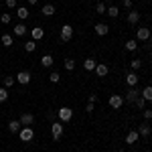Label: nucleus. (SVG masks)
Returning <instances> with one entry per match:
<instances>
[{
    "label": "nucleus",
    "instance_id": "1",
    "mask_svg": "<svg viewBox=\"0 0 152 152\" xmlns=\"http://www.w3.org/2000/svg\"><path fill=\"white\" fill-rule=\"evenodd\" d=\"M33 136H35V132H33L31 126H23L20 132H18V138H20L23 142H31V140H33Z\"/></svg>",
    "mask_w": 152,
    "mask_h": 152
},
{
    "label": "nucleus",
    "instance_id": "2",
    "mask_svg": "<svg viewBox=\"0 0 152 152\" xmlns=\"http://www.w3.org/2000/svg\"><path fill=\"white\" fill-rule=\"evenodd\" d=\"M59 37H61V41H63V43L71 41V37H73V26H71V24H63V26H61Z\"/></svg>",
    "mask_w": 152,
    "mask_h": 152
},
{
    "label": "nucleus",
    "instance_id": "3",
    "mask_svg": "<svg viewBox=\"0 0 152 152\" xmlns=\"http://www.w3.org/2000/svg\"><path fill=\"white\" fill-rule=\"evenodd\" d=\"M57 116H59V122H65V124H67L71 118H73V110L65 105V107H61V110L57 112Z\"/></svg>",
    "mask_w": 152,
    "mask_h": 152
},
{
    "label": "nucleus",
    "instance_id": "4",
    "mask_svg": "<svg viewBox=\"0 0 152 152\" xmlns=\"http://www.w3.org/2000/svg\"><path fill=\"white\" fill-rule=\"evenodd\" d=\"M63 122H53L51 124V132H53V140H59L61 138V134H63Z\"/></svg>",
    "mask_w": 152,
    "mask_h": 152
},
{
    "label": "nucleus",
    "instance_id": "5",
    "mask_svg": "<svg viewBox=\"0 0 152 152\" xmlns=\"http://www.w3.org/2000/svg\"><path fill=\"white\" fill-rule=\"evenodd\" d=\"M107 104H110V107H114V110H120V107L124 105V97L118 95V94H114L110 99H107Z\"/></svg>",
    "mask_w": 152,
    "mask_h": 152
},
{
    "label": "nucleus",
    "instance_id": "6",
    "mask_svg": "<svg viewBox=\"0 0 152 152\" xmlns=\"http://www.w3.org/2000/svg\"><path fill=\"white\" fill-rule=\"evenodd\" d=\"M31 77H33V75H31L28 71H18V73H16V81L20 83V85H28V83H31Z\"/></svg>",
    "mask_w": 152,
    "mask_h": 152
},
{
    "label": "nucleus",
    "instance_id": "7",
    "mask_svg": "<svg viewBox=\"0 0 152 152\" xmlns=\"http://www.w3.org/2000/svg\"><path fill=\"white\" fill-rule=\"evenodd\" d=\"M138 97H140V91H138L136 87H130L128 94H126V97H124V102H128V104H134Z\"/></svg>",
    "mask_w": 152,
    "mask_h": 152
},
{
    "label": "nucleus",
    "instance_id": "8",
    "mask_svg": "<svg viewBox=\"0 0 152 152\" xmlns=\"http://www.w3.org/2000/svg\"><path fill=\"white\" fill-rule=\"evenodd\" d=\"M150 37H152L150 28H146V26H140V28L136 31V39H138V41H148Z\"/></svg>",
    "mask_w": 152,
    "mask_h": 152
},
{
    "label": "nucleus",
    "instance_id": "9",
    "mask_svg": "<svg viewBox=\"0 0 152 152\" xmlns=\"http://www.w3.org/2000/svg\"><path fill=\"white\" fill-rule=\"evenodd\" d=\"M95 33H97L99 37H105L107 33H110V26L104 24V23H97V24H95Z\"/></svg>",
    "mask_w": 152,
    "mask_h": 152
},
{
    "label": "nucleus",
    "instance_id": "10",
    "mask_svg": "<svg viewBox=\"0 0 152 152\" xmlns=\"http://www.w3.org/2000/svg\"><path fill=\"white\" fill-rule=\"evenodd\" d=\"M20 126H23V124H20L18 120H12V122H8V132H10V134H18V132H20Z\"/></svg>",
    "mask_w": 152,
    "mask_h": 152
},
{
    "label": "nucleus",
    "instance_id": "11",
    "mask_svg": "<svg viewBox=\"0 0 152 152\" xmlns=\"http://www.w3.org/2000/svg\"><path fill=\"white\" fill-rule=\"evenodd\" d=\"M138 79H140V77H138L134 71H132V73H128V75H126V83H128V87H136Z\"/></svg>",
    "mask_w": 152,
    "mask_h": 152
},
{
    "label": "nucleus",
    "instance_id": "12",
    "mask_svg": "<svg viewBox=\"0 0 152 152\" xmlns=\"http://www.w3.org/2000/svg\"><path fill=\"white\" fill-rule=\"evenodd\" d=\"M18 122H20L23 126H33V122H35V116H33V114H23Z\"/></svg>",
    "mask_w": 152,
    "mask_h": 152
},
{
    "label": "nucleus",
    "instance_id": "13",
    "mask_svg": "<svg viewBox=\"0 0 152 152\" xmlns=\"http://www.w3.org/2000/svg\"><path fill=\"white\" fill-rule=\"evenodd\" d=\"M140 97H142V99H146V102H152V85H146V87L142 89Z\"/></svg>",
    "mask_w": 152,
    "mask_h": 152
},
{
    "label": "nucleus",
    "instance_id": "14",
    "mask_svg": "<svg viewBox=\"0 0 152 152\" xmlns=\"http://www.w3.org/2000/svg\"><path fill=\"white\" fill-rule=\"evenodd\" d=\"M138 23H140V12L136 10L128 12V24H138Z\"/></svg>",
    "mask_w": 152,
    "mask_h": 152
},
{
    "label": "nucleus",
    "instance_id": "15",
    "mask_svg": "<svg viewBox=\"0 0 152 152\" xmlns=\"http://www.w3.org/2000/svg\"><path fill=\"white\" fill-rule=\"evenodd\" d=\"M31 35H33V41H41V39L45 37V31H43L41 26H35V28L31 31Z\"/></svg>",
    "mask_w": 152,
    "mask_h": 152
},
{
    "label": "nucleus",
    "instance_id": "16",
    "mask_svg": "<svg viewBox=\"0 0 152 152\" xmlns=\"http://www.w3.org/2000/svg\"><path fill=\"white\" fill-rule=\"evenodd\" d=\"M138 136H140L138 130H130L128 134H126V142H128V144H134V142L138 140Z\"/></svg>",
    "mask_w": 152,
    "mask_h": 152
},
{
    "label": "nucleus",
    "instance_id": "17",
    "mask_svg": "<svg viewBox=\"0 0 152 152\" xmlns=\"http://www.w3.org/2000/svg\"><path fill=\"white\" fill-rule=\"evenodd\" d=\"M26 33H28V28H26L23 23H18L16 26H14V35H16V37H24Z\"/></svg>",
    "mask_w": 152,
    "mask_h": 152
},
{
    "label": "nucleus",
    "instance_id": "18",
    "mask_svg": "<svg viewBox=\"0 0 152 152\" xmlns=\"http://www.w3.org/2000/svg\"><path fill=\"white\" fill-rule=\"evenodd\" d=\"M95 73H97V75H99V77H105V75H107V65H104V63H99V65H95Z\"/></svg>",
    "mask_w": 152,
    "mask_h": 152
},
{
    "label": "nucleus",
    "instance_id": "19",
    "mask_svg": "<svg viewBox=\"0 0 152 152\" xmlns=\"http://www.w3.org/2000/svg\"><path fill=\"white\" fill-rule=\"evenodd\" d=\"M95 65H97V63H95V59H91V57L83 61V69H85V71H94Z\"/></svg>",
    "mask_w": 152,
    "mask_h": 152
},
{
    "label": "nucleus",
    "instance_id": "20",
    "mask_svg": "<svg viewBox=\"0 0 152 152\" xmlns=\"http://www.w3.org/2000/svg\"><path fill=\"white\" fill-rule=\"evenodd\" d=\"M24 51H26V53H35L37 51V41H33V39L26 41V43H24Z\"/></svg>",
    "mask_w": 152,
    "mask_h": 152
},
{
    "label": "nucleus",
    "instance_id": "21",
    "mask_svg": "<svg viewBox=\"0 0 152 152\" xmlns=\"http://www.w3.org/2000/svg\"><path fill=\"white\" fill-rule=\"evenodd\" d=\"M53 63H55V61H53L51 55H43V57H41V65H43V67H53Z\"/></svg>",
    "mask_w": 152,
    "mask_h": 152
},
{
    "label": "nucleus",
    "instance_id": "22",
    "mask_svg": "<svg viewBox=\"0 0 152 152\" xmlns=\"http://www.w3.org/2000/svg\"><path fill=\"white\" fill-rule=\"evenodd\" d=\"M41 12H43L45 16H53V14H55V6H53V4H45V6L41 8Z\"/></svg>",
    "mask_w": 152,
    "mask_h": 152
},
{
    "label": "nucleus",
    "instance_id": "23",
    "mask_svg": "<svg viewBox=\"0 0 152 152\" xmlns=\"http://www.w3.org/2000/svg\"><path fill=\"white\" fill-rule=\"evenodd\" d=\"M0 41H2V45H4V47H12L14 37H12V35H2V39H0Z\"/></svg>",
    "mask_w": 152,
    "mask_h": 152
},
{
    "label": "nucleus",
    "instance_id": "24",
    "mask_svg": "<svg viewBox=\"0 0 152 152\" xmlns=\"http://www.w3.org/2000/svg\"><path fill=\"white\" fill-rule=\"evenodd\" d=\"M16 14H18V18H28V8H26V6H18V8H16Z\"/></svg>",
    "mask_w": 152,
    "mask_h": 152
},
{
    "label": "nucleus",
    "instance_id": "25",
    "mask_svg": "<svg viewBox=\"0 0 152 152\" xmlns=\"http://www.w3.org/2000/svg\"><path fill=\"white\" fill-rule=\"evenodd\" d=\"M105 14L112 16V18H118V16H120V8H118V6H110V8L105 10Z\"/></svg>",
    "mask_w": 152,
    "mask_h": 152
},
{
    "label": "nucleus",
    "instance_id": "26",
    "mask_svg": "<svg viewBox=\"0 0 152 152\" xmlns=\"http://www.w3.org/2000/svg\"><path fill=\"white\" fill-rule=\"evenodd\" d=\"M124 47H126V51H136V49H138V43H136L134 39H130V41H126Z\"/></svg>",
    "mask_w": 152,
    "mask_h": 152
},
{
    "label": "nucleus",
    "instance_id": "27",
    "mask_svg": "<svg viewBox=\"0 0 152 152\" xmlns=\"http://www.w3.org/2000/svg\"><path fill=\"white\" fill-rule=\"evenodd\" d=\"M138 134H140V136H148V134H150V126H148V124L144 122L140 128H138Z\"/></svg>",
    "mask_w": 152,
    "mask_h": 152
},
{
    "label": "nucleus",
    "instance_id": "28",
    "mask_svg": "<svg viewBox=\"0 0 152 152\" xmlns=\"http://www.w3.org/2000/svg\"><path fill=\"white\" fill-rule=\"evenodd\" d=\"M10 20H12V16L8 14V12H2V14H0V23L2 24H8Z\"/></svg>",
    "mask_w": 152,
    "mask_h": 152
},
{
    "label": "nucleus",
    "instance_id": "29",
    "mask_svg": "<svg viewBox=\"0 0 152 152\" xmlns=\"http://www.w3.org/2000/svg\"><path fill=\"white\" fill-rule=\"evenodd\" d=\"M6 99H8V89L6 87H0V104L6 102Z\"/></svg>",
    "mask_w": 152,
    "mask_h": 152
},
{
    "label": "nucleus",
    "instance_id": "30",
    "mask_svg": "<svg viewBox=\"0 0 152 152\" xmlns=\"http://www.w3.org/2000/svg\"><path fill=\"white\" fill-rule=\"evenodd\" d=\"M130 65H132V69H134V71H138L142 67V61H140V59H132V63H130Z\"/></svg>",
    "mask_w": 152,
    "mask_h": 152
},
{
    "label": "nucleus",
    "instance_id": "31",
    "mask_svg": "<svg viewBox=\"0 0 152 152\" xmlns=\"http://www.w3.org/2000/svg\"><path fill=\"white\" fill-rule=\"evenodd\" d=\"M65 69H67V71L75 69V61H73V59H67V61H65Z\"/></svg>",
    "mask_w": 152,
    "mask_h": 152
},
{
    "label": "nucleus",
    "instance_id": "32",
    "mask_svg": "<svg viewBox=\"0 0 152 152\" xmlns=\"http://www.w3.org/2000/svg\"><path fill=\"white\" fill-rule=\"evenodd\" d=\"M49 79H51V83H59V79H61V75H59L57 71H53V73L49 75Z\"/></svg>",
    "mask_w": 152,
    "mask_h": 152
},
{
    "label": "nucleus",
    "instance_id": "33",
    "mask_svg": "<svg viewBox=\"0 0 152 152\" xmlns=\"http://www.w3.org/2000/svg\"><path fill=\"white\" fill-rule=\"evenodd\" d=\"M2 81H4V87H10V85H14V77H10V75H6V77H4Z\"/></svg>",
    "mask_w": 152,
    "mask_h": 152
},
{
    "label": "nucleus",
    "instance_id": "34",
    "mask_svg": "<svg viewBox=\"0 0 152 152\" xmlns=\"http://www.w3.org/2000/svg\"><path fill=\"white\" fill-rule=\"evenodd\" d=\"M95 10L99 12V14H105V10H107V8H105V4H104V2H97V6H95Z\"/></svg>",
    "mask_w": 152,
    "mask_h": 152
},
{
    "label": "nucleus",
    "instance_id": "35",
    "mask_svg": "<svg viewBox=\"0 0 152 152\" xmlns=\"http://www.w3.org/2000/svg\"><path fill=\"white\" fill-rule=\"evenodd\" d=\"M134 104H136V107H140V110H144V105H146V99H142V97H138V99H136Z\"/></svg>",
    "mask_w": 152,
    "mask_h": 152
},
{
    "label": "nucleus",
    "instance_id": "36",
    "mask_svg": "<svg viewBox=\"0 0 152 152\" xmlns=\"http://www.w3.org/2000/svg\"><path fill=\"white\" fill-rule=\"evenodd\" d=\"M144 120H152V110H144Z\"/></svg>",
    "mask_w": 152,
    "mask_h": 152
},
{
    "label": "nucleus",
    "instance_id": "37",
    "mask_svg": "<svg viewBox=\"0 0 152 152\" xmlns=\"http://www.w3.org/2000/svg\"><path fill=\"white\" fill-rule=\"evenodd\" d=\"M122 6L124 8H132V0H122Z\"/></svg>",
    "mask_w": 152,
    "mask_h": 152
},
{
    "label": "nucleus",
    "instance_id": "38",
    "mask_svg": "<svg viewBox=\"0 0 152 152\" xmlns=\"http://www.w3.org/2000/svg\"><path fill=\"white\" fill-rule=\"evenodd\" d=\"M94 110H95V107H94V104H87V105H85V112H87V114H91Z\"/></svg>",
    "mask_w": 152,
    "mask_h": 152
},
{
    "label": "nucleus",
    "instance_id": "39",
    "mask_svg": "<svg viewBox=\"0 0 152 152\" xmlns=\"http://www.w3.org/2000/svg\"><path fill=\"white\" fill-rule=\"evenodd\" d=\"M6 6H8V8H14V6H16V0H6Z\"/></svg>",
    "mask_w": 152,
    "mask_h": 152
},
{
    "label": "nucleus",
    "instance_id": "40",
    "mask_svg": "<svg viewBox=\"0 0 152 152\" xmlns=\"http://www.w3.org/2000/svg\"><path fill=\"white\" fill-rule=\"evenodd\" d=\"M97 102V95H89V104H95Z\"/></svg>",
    "mask_w": 152,
    "mask_h": 152
},
{
    "label": "nucleus",
    "instance_id": "41",
    "mask_svg": "<svg viewBox=\"0 0 152 152\" xmlns=\"http://www.w3.org/2000/svg\"><path fill=\"white\" fill-rule=\"evenodd\" d=\"M26 2H28V4H37L39 0H26Z\"/></svg>",
    "mask_w": 152,
    "mask_h": 152
},
{
    "label": "nucleus",
    "instance_id": "42",
    "mask_svg": "<svg viewBox=\"0 0 152 152\" xmlns=\"http://www.w3.org/2000/svg\"><path fill=\"white\" fill-rule=\"evenodd\" d=\"M148 41H150V47H152V37H150V39H148Z\"/></svg>",
    "mask_w": 152,
    "mask_h": 152
},
{
    "label": "nucleus",
    "instance_id": "43",
    "mask_svg": "<svg viewBox=\"0 0 152 152\" xmlns=\"http://www.w3.org/2000/svg\"><path fill=\"white\" fill-rule=\"evenodd\" d=\"M104 2H112V0H104Z\"/></svg>",
    "mask_w": 152,
    "mask_h": 152
},
{
    "label": "nucleus",
    "instance_id": "44",
    "mask_svg": "<svg viewBox=\"0 0 152 152\" xmlns=\"http://www.w3.org/2000/svg\"><path fill=\"white\" fill-rule=\"evenodd\" d=\"M118 152H124V150H118Z\"/></svg>",
    "mask_w": 152,
    "mask_h": 152
}]
</instances>
